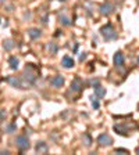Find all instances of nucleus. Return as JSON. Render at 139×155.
I'll return each mask as SVG.
<instances>
[{
  "instance_id": "1",
  "label": "nucleus",
  "mask_w": 139,
  "mask_h": 155,
  "mask_svg": "<svg viewBox=\"0 0 139 155\" xmlns=\"http://www.w3.org/2000/svg\"><path fill=\"white\" fill-rule=\"evenodd\" d=\"M100 33L103 35V38L106 39V40H114V39L117 38V32L114 31V28H113L110 24H107L106 26L102 28Z\"/></svg>"
},
{
  "instance_id": "2",
  "label": "nucleus",
  "mask_w": 139,
  "mask_h": 155,
  "mask_svg": "<svg viewBox=\"0 0 139 155\" xmlns=\"http://www.w3.org/2000/svg\"><path fill=\"white\" fill-rule=\"evenodd\" d=\"M17 143V147L20 148L21 151H24V150H27V148H29V140L27 139L25 136H18L16 140Z\"/></svg>"
},
{
  "instance_id": "3",
  "label": "nucleus",
  "mask_w": 139,
  "mask_h": 155,
  "mask_svg": "<svg viewBox=\"0 0 139 155\" xmlns=\"http://www.w3.org/2000/svg\"><path fill=\"white\" fill-rule=\"evenodd\" d=\"M97 143L100 144V146H103V147H106V146H110L111 143H113V140H111V137L108 136V134H100L99 137H97Z\"/></svg>"
},
{
  "instance_id": "4",
  "label": "nucleus",
  "mask_w": 139,
  "mask_h": 155,
  "mask_svg": "<svg viewBox=\"0 0 139 155\" xmlns=\"http://www.w3.org/2000/svg\"><path fill=\"white\" fill-rule=\"evenodd\" d=\"M61 65L64 68H72V67H74V60H72V57L64 55L63 60H61Z\"/></svg>"
},
{
  "instance_id": "5",
  "label": "nucleus",
  "mask_w": 139,
  "mask_h": 155,
  "mask_svg": "<svg viewBox=\"0 0 139 155\" xmlns=\"http://www.w3.org/2000/svg\"><path fill=\"white\" fill-rule=\"evenodd\" d=\"M81 89H82V82L79 78H75L71 83V90L72 92H81Z\"/></svg>"
},
{
  "instance_id": "6",
  "label": "nucleus",
  "mask_w": 139,
  "mask_h": 155,
  "mask_svg": "<svg viewBox=\"0 0 139 155\" xmlns=\"http://www.w3.org/2000/svg\"><path fill=\"white\" fill-rule=\"evenodd\" d=\"M50 83L54 86V87H61L64 85V78L60 76V75H57V76H54L52 80H50Z\"/></svg>"
},
{
  "instance_id": "7",
  "label": "nucleus",
  "mask_w": 139,
  "mask_h": 155,
  "mask_svg": "<svg viewBox=\"0 0 139 155\" xmlns=\"http://www.w3.org/2000/svg\"><path fill=\"white\" fill-rule=\"evenodd\" d=\"M100 13L103 14V16H108V14H111V13H113V6L108 4V3L102 4L100 6Z\"/></svg>"
},
{
  "instance_id": "8",
  "label": "nucleus",
  "mask_w": 139,
  "mask_h": 155,
  "mask_svg": "<svg viewBox=\"0 0 139 155\" xmlns=\"http://www.w3.org/2000/svg\"><path fill=\"white\" fill-rule=\"evenodd\" d=\"M114 64H116L117 67H121L124 64V55L121 51H117L116 54H114Z\"/></svg>"
},
{
  "instance_id": "9",
  "label": "nucleus",
  "mask_w": 139,
  "mask_h": 155,
  "mask_svg": "<svg viewBox=\"0 0 139 155\" xmlns=\"http://www.w3.org/2000/svg\"><path fill=\"white\" fill-rule=\"evenodd\" d=\"M36 151H38L39 154H46L47 152V146L45 143H38V146H36Z\"/></svg>"
},
{
  "instance_id": "10",
  "label": "nucleus",
  "mask_w": 139,
  "mask_h": 155,
  "mask_svg": "<svg viewBox=\"0 0 139 155\" xmlns=\"http://www.w3.org/2000/svg\"><path fill=\"white\" fill-rule=\"evenodd\" d=\"M28 35H29L31 39H38L39 36H40V31L33 28V29H29V31H28Z\"/></svg>"
},
{
  "instance_id": "11",
  "label": "nucleus",
  "mask_w": 139,
  "mask_h": 155,
  "mask_svg": "<svg viewBox=\"0 0 139 155\" xmlns=\"http://www.w3.org/2000/svg\"><path fill=\"white\" fill-rule=\"evenodd\" d=\"M8 83L13 85L14 87H22L21 82H20V79H17V78H8Z\"/></svg>"
},
{
  "instance_id": "12",
  "label": "nucleus",
  "mask_w": 139,
  "mask_h": 155,
  "mask_svg": "<svg viewBox=\"0 0 139 155\" xmlns=\"http://www.w3.org/2000/svg\"><path fill=\"white\" fill-rule=\"evenodd\" d=\"M8 64H10V68H11V69H17V68H18V60H17L16 57H10Z\"/></svg>"
},
{
  "instance_id": "13",
  "label": "nucleus",
  "mask_w": 139,
  "mask_h": 155,
  "mask_svg": "<svg viewBox=\"0 0 139 155\" xmlns=\"http://www.w3.org/2000/svg\"><path fill=\"white\" fill-rule=\"evenodd\" d=\"M95 94H96L99 98H102V97L106 94V90H104L103 87H100V86H96V87H95Z\"/></svg>"
},
{
  "instance_id": "14",
  "label": "nucleus",
  "mask_w": 139,
  "mask_h": 155,
  "mask_svg": "<svg viewBox=\"0 0 139 155\" xmlns=\"http://www.w3.org/2000/svg\"><path fill=\"white\" fill-rule=\"evenodd\" d=\"M114 130H116L118 134H127L125 126H121V125H116V126H114Z\"/></svg>"
},
{
  "instance_id": "15",
  "label": "nucleus",
  "mask_w": 139,
  "mask_h": 155,
  "mask_svg": "<svg viewBox=\"0 0 139 155\" xmlns=\"http://www.w3.org/2000/svg\"><path fill=\"white\" fill-rule=\"evenodd\" d=\"M47 50L50 51V54H56V53H57V46L53 44V43H50V44L47 46Z\"/></svg>"
},
{
  "instance_id": "16",
  "label": "nucleus",
  "mask_w": 139,
  "mask_h": 155,
  "mask_svg": "<svg viewBox=\"0 0 139 155\" xmlns=\"http://www.w3.org/2000/svg\"><path fill=\"white\" fill-rule=\"evenodd\" d=\"M13 47H14V44H13L11 40H6V42H4V49H6V50H11Z\"/></svg>"
},
{
  "instance_id": "17",
  "label": "nucleus",
  "mask_w": 139,
  "mask_h": 155,
  "mask_svg": "<svg viewBox=\"0 0 139 155\" xmlns=\"http://www.w3.org/2000/svg\"><path fill=\"white\" fill-rule=\"evenodd\" d=\"M60 22H63L64 25H70V24H71L70 22V20L65 16H60Z\"/></svg>"
},
{
  "instance_id": "18",
  "label": "nucleus",
  "mask_w": 139,
  "mask_h": 155,
  "mask_svg": "<svg viewBox=\"0 0 139 155\" xmlns=\"http://www.w3.org/2000/svg\"><path fill=\"white\" fill-rule=\"evenodd\" d=\"M6 130H7L8 133H11L13 130H16V126H14V125H10V126H8V127L6 129Z\"/></svg>"
},
{
  "instance_id": "19",
  "label": "nucleus",
  "mask_w": 139,
  "mask_h": 155,
  "mask_svg": "<svg viewBox=\"0 0 139 155\" xmlns=\"http://www.w3.org/2000/svg\"><path fill=\"white\" fill-rule=\"evenodd\" d=\"M92 107H93V108H99V102L93 100V101H92Z\"/></svg>"
},
{
  "instance_id": "20",
  "label": "nucleus",
  "mask_w": 139,
  "mask_h": 155,
  "mask_svg": "<svg viewBox=\"0 0 139 155\" xmlns=\"http://www.w3.org/2000/svg\"><path fill=\"white\" fill-rule=\"evenodd\" d=\"M116 152H125V154H128V151H127V150H124V148H117Z\"/></svg>"
},
{
  "instance_id": "21",
  "label": "nucleus",
  "mask_w": 139,
  "mask_h": 155,
  "mask_svg": "<svg viewBox=\"0 0 139 155\" xmlns=\"http://www.w3.org/2000/svg\"><path fill=\"white\" fill-rule=\"evenodd\" d=\"M85 58H86V54H85V53H84V54H81V57H79V60H81V61H84Z\"/></svg>"
},
{
  "instance_id": "22",
  "label": "nucleus",
  "mask_w": 139,
  "mask_h": 155,
  "mask_svg": "<svg viewBox=\"0 0 139 155\" xmlns=\"http://www.w3.org/2000/svg\"><path fill=\"white\" fill-rule=\"evenodd\" d=\"M4 119V109H1V121Z\"/></svg>"
},
{
  "instance_id": "23",
  "label": "nucleus",
  "mask_w": 139,
  "mask_h": 155,
  "mask_svg": "<svg viewBox=\"0 0 139 155\" xmlns=\"http://www.w3.org/2000/svg\"><path fill=\"white\" fill-rule=\"evenodd\" d=\"M136 152H138V154H139V147H138V150H136Z\"/></svg>"
},
{
  "instance_id": "24",
  "label": "nucleus",
  "mask_w": 139,
  "mask_h": 155,
  "mask_svg": "<svg viewBox=\"0 0 139 155\" xmlns=\"http://www.w3.org/2000/svg\"><path fill=\"white\" fill-rule=\"evenodd\" d=\"M138 108H139V104H138Z\"/></svg>"
},
{
  "instance_id": "25",
  "label": "nucleus",
  "mask_w": 139,
  "mask_h": 155,
  "mask_svg": "<svg viewBox=\"0 0 139 155\" xmlns=\"http://www.w3.org/2000/svg\"><path fill=\"white\" fill-rule=\"evenodd\" d=\"M1 1H4V0H1Z\"/></svg>"
},
{
  "instance_id": "26",
  "label": "nucleus",
  "mask_w": 139,
  "mask_h": 155,
  "mask_svg": "<svg viewBox=\"0 0 139 155\" xmlns=\"http://www.w3.org/2000/svg\"><path fill=\"white\" fill-rule=\"evenodd\" d=\"M61 1H64V0H61Z\"/></svg>"
},
{
  "instance_id": "27",
  "label": "nucleus",
  "mask_w": 139,
  "mask_h": 155,
  "mask_svg": "<svg viewBox=\"0 0 139 155\" xmlns=\"http://www.w3.org/2000/svg\"><path fill=\"white\" fill-rule=\"evenodd\" d=\"M138 61H139V58H138Z\"/></svg>"
}]
</instances>
